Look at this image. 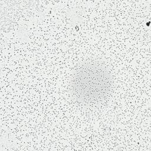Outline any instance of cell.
Returning a JSON list of instances; mask_svg holds the SVG:
<instances>
[{
	"label": "cell",
	"mask_w": 151,
	"mask_h": 151,
	"mask_svg": "<svg viewBox=\"0 0 151 151\" xmlns=\"http://www.w3.org/2000/svg\"><path fill=\"white\" fill-rule=\"evenodd\" d=\"M73 90L83 101L102 99L110 90V79L107 71L99 65H88L78 70L74 76Z\"/></svg>",
	"instance_id": "1"
}]
</instances>
